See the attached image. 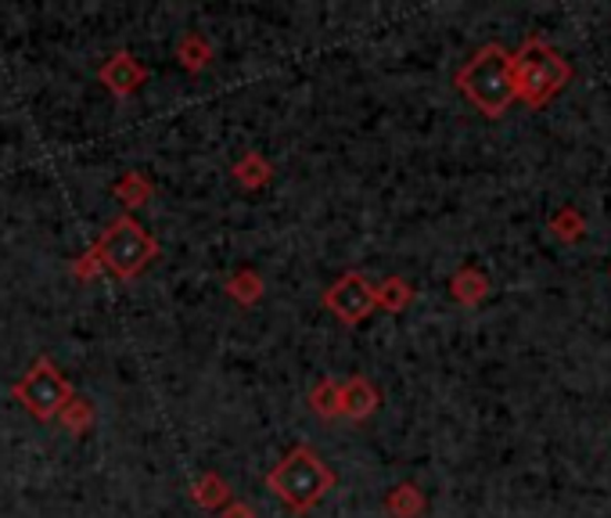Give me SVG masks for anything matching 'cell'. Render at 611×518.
<instances>
[{
    "label": "cell",
    "instance_id": "30bf717a",
    "mask_svg": "<svg viewBox=\"0 0 611 518\" xmlns=\"http://www.w3.org/2000/svg\"><path fill=\"white\" fill-rule=\"evenodd\" d=\"M428 508V500L425 494L414 486V483H400V486H392L389 489V497H385V515L389 518H421Z\"/></svg>",
    "mask_w": 611,
    "mask_h": 518
},
{
    "label": "cell",
    "instance_id": "5bb4252c",
    "mask_svg": "<svg viewBox=\"0 0 611 518\" xmlns=\"http://www.w3.org/2000/svg\"><path fill=\"white\" fill-rule=\"evenodd\" d=\"M374 302L389 313H403L414 302V288L403 278H385L382 284H374Z\"/></svg>",
    "mask_w": 611,
    "mask_h": 518
},
{
    "label": "cell",
    "instance_id": "d6986e66",
    "mask_svg": "<svg viewBox=\"0 0 611 518\" xmlns=\"http://www.w3.org/2000/svg\"><path fill=\"white\" fill-rule=\"evenodd\" d=\"M555 230H558V238L576 241L579 235H583V220H579L576 209H565V213L558 216V220H555Z\"/></svg>",
    "mask_w": 611,
    "mask_h": 518
},
{
    "label": "cell",
    "instance_id": "ac0fdd59",
    "mask_svg": "<svg viewBox=\"0 0 611 518\" xmlns=\"http://www.w3.org/2000/svg\"><path fill=\"white\" fill-rule=\"evenodd\" d=\"M58 422H62L72 436H83V432H91V425H94V407L86 400H80V396H72L62 411H58Z\"/></svg>",
    "mask_w": 611,
    "mask_h": 518
},
{
    "label": "cell",
    "instance_id": "ba28073f",
    "mask_svg": "<svg viewBox=\"0 0 611 518\" xmlns=\"http://www.w3.org/2000/svg\"><path fill=\"white\" fill-rule=\"evenodd\" d=\"M339 400H342V417H349V422H367L377 411V403H382V393L371 385V379L353 374L349 382H339Z\"/></svg>",
    "mask_w": 611,
    "mask_h": 518
},
{
    "label": "cell",
    "instance_id": "8fae6325",
    "mask_svg": "<svg viewBox=\"0 0 611 518\" xmlns=\"http://www.w3.org/2000/svg\"><path fill=\"white\" fill-rule=\"evenodd\" d=\"M230 173H235V180L241 187H249V191H259V187H267L273 180V163L267 155L259 152H245L235 166H230Z\"/></svg>",
    "mask_w": 611,
    "mask_h": 518
},
{
    "label": "cell",
    "instance_id": "7c38bea8",
    "mask_svg": "<svg viewBox=\"0 0 611 518\" xmlns=\"http://www.w3.org/2000/svg\"><path fill=\"white\" fill-rule=\"evenodd\" d=\"M112 195L120 198L126 209H137V206H148V198L155 195V184L144 177V173L130 169V173H123V177L112 184Z\"/></svg>",
    "mask_w": 611,
    "mask_h": 518
},
{
    "label": "cell",
    "instance_id": "2e32d148",
    "mask_svg": "<svg viewBox=\"0 0 611 518\" xmlns=\"http://www.w3.org/2000/svg\"><path fill=\"white\" fill-rule=\"evenodd\" d=\"M177 58L187 72H201L213 62V43L201 37V33H184L177 43Z\"/></svg>",
    "mask_w": 611,
    "mask_h": 518
},
{
    "label": "cell",
    "instance_id": "9c48e42d",
    "mask_svg": "<svg viewBox=\"0 0 611 518\" xmlns=\"http://www.w3.org/2000/svg\"><path fill=\"white\" fill-rule=\"evenodd\" d=\"M449 296H454L460 307H478V302L489 296L486 273L475 267H460L454 278H449Z\"/></svg>",
    "mask_w": 611,
    "mask_h": 518
},
{
    "label": "cell",
    "instance_id": "6da1fadb",
    "mask_svg": "<svg viewBox=\"0 0 611 518\" xmlns=\"http://www.w3.org/2000/svg\"><path fill=\"white\" fill-rule=\"evenodd\" d=\"M267 486L273 489V497H278L288 511L306 515L328 497V489H334V472L310 450V446H296V450H288L278 465L270 468Z\"/></svg>",
    "mask_w": 611,
    "mask_h": 518
},
{
    "label": "cell",
    "instance_id": "7a4b0ae2",
    "mask_svg": "<svg viewBox=\"0 0 611 518\" xmlns=\"http://www.w3.org/2000/svg\"><path fill=\"white\" fill-rule=\"evenodd\" d=\"M457 86L478 112L489 115V120H500V115H507V108L515 105L511 54H507L500 43H486V48L457 72Z\"/></svg>",
    "mask_w": 611,
    "mask_h": 518
},
{
    "label": "cell",
    "instance_id": "5b68a950",
    "mask_svg": "<svg viewBox=\"0 0 611 518\" xmlns=\"http://www.w3.org/2000/svg\"><path fill=\"white\" fill-rule=\"evenodd\" d=\"M11 396L19 400L37 422H54L58 411H62L76 393H72V382L65 374L51 364V356H40L37 364L11 385Z\"/></svg>",
    "mask_w": 611,
    "mask_h": 518
},
{
    "label": "cell",
    "instance_id": "277c9868",
    "mask_svg": "<svg viewBox=\"0 0 611 518\" xmlns=\"http://www.w3.org/2000/svg\"><path fill=\"white\" fill-rule=\"evenodd\" d=\"M94 252L101 259V270H108L120 281H134L148 270L152 259H158V241L134 216H120V220H112L101 230V238L94 241Z\"/></svg>",
    "mask_w": 611,
    "mask_h": 518
},
{
    "label": "cell",
    "instance_id": "4fadbf2b",
    "mask_svg": "<svg viewBox=\"0 0 611 518\" xmlns=\"http://www.w3.org/2000/svg\"><path fill=\"white\" fill-rule=\"evenodd\" d=\"M191 497H195L198 508H206V511H216V508H224V504L235 500L227 479H224V475H216V472L201 475V479L195 483V489H191Z\"/></svg>",
    "mask_w": 611,
    "mask_h": 518
},
{
    "label": "cell",
    "instance_id": "44dd1931",
    "mask_svg": "<svg viewBox=\"0 0 611 518\" xmlns=\"http://www.w3.org/2000/svg\"><path fill=\"white\" fill-rule=\"evenodd\" d=\"M220 518H256V511H252V504H245V500L235 497V500L220 508Z\"/></svg>",
    "mask_w": 611,
    "mask_h": 518
},
{
    "label": "cell",
    "instance_id": "3957f363",
    "mask_svg": "<svg viewBox=\"0 0 611 518\" xmlns=\"http://www.w3.org/2000/svg\"><path fill=\"white\" fill-rule=\"evenodd\" d=\"M511 76H515V97L540 108L572 80V65L547 40H526L511 54Z\"/></svg>",
    "mask_w": 611,
    "mask_h": 518
},
{
    "label": "cell",
    "instance_id": "9a60e30c",
    "mask_svg": "<svg viewBox=\"0 0 611 518\" xmlns=\"http://www.w3.org/2000/svg\"><path fill=\"white\" fill-rule=\"evenodd\" d=\"M263 292H267V284L256 270H238L227 278V296L241 302V307H256V302L263 299Z\"/></svg>",
    "mask_w": 611,
    "mask_h": 518
},
{
    "label": "cell",
    "instance_id": "ffe728a7",
    "mask_svg": "<svg viewBox=\"0 0 611 518\" xmlns=\"http://www.w3.org/2000/svg\"><path fill=\"white\" fill-rule=\"evenodd\" d=\"M97 273H101V259L94 249H86L76 263H72V278L76 281H91V278H97Z\"/></svg>",
    "mask_w": 611,
    "mask_h": 518
},
{
    "label": "cell",
    "instance_id": "8992f818",
    "mask_svg": "<svg viewBox=\"0 0 611 518\" xmlns=\"http://www.w3.org/2000/svg\"><path fill=\"white\" fill-rule=\"evenodd\" d=\"M324 307L339 317L342 324H363L377 310L374 302V284L363 273L349 270L324 292Z\"/></svg>",
    "mask_w": 611,
    "mask_h": 518
},
{
    "label": "cell",
    "instance_id": "e0dca14e",
    "mask_svg": "<svg viewBox=\"0 0 611 518\" xmlns=\"http://www.w3.org/2000/svg\"><path fill=\"white\" fill-rule=\"evenodd\" d=\"M310 411L317 417H342V400H339V382L334 379H324V382H317L310 388Z\"/></svg>",
    "mask_w": 611,
    "mask_h": 518
},
{
    "label": "cell",
    "instance_id": "52a82bcc",
    "mask_svg": "<svg viewBox=\"0 0 611 518\" xmlns=\"http://www.w3.org/2000/svg\"><path fill=\"white\" fill-rule=\"evenodd\" d=\"M97 80L115 97H134L148 83V69L137 62L134 51H115L105 65L97 69Z\"/></svg>",
    "mask_w": 611,
    "mask_h": 518
}]
</instances>
